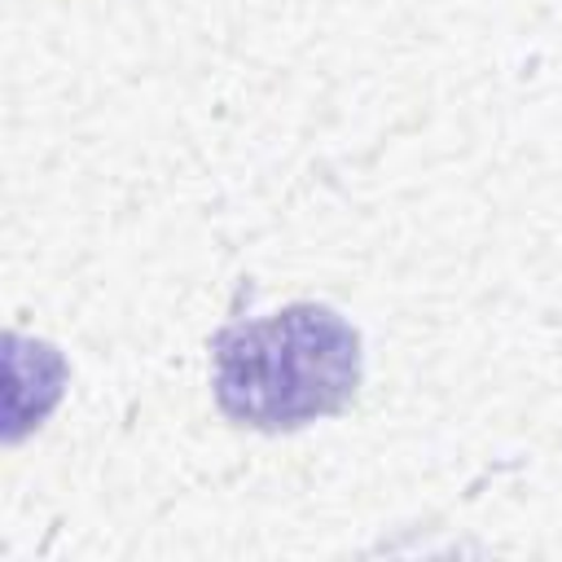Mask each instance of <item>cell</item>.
I'll use <instances>...</instances> for the list:
<instances>
[{
    "label": "cell",
    "instance_id": "obj_1",
    "mask_svg": "<svg viewBox=\"0 0 562 562\" xmlns=\"http://www.w3.org/2000/svg\"><path fill=\"white\" fill-rule=\"evenodd\" d=\"M215 404L255 430H294L347 408L360 386V334L321 303L237 321L211 342Z\"/></svg>",
    "mask_w": 562,
    "mask_h": 562
}]
</instances>
